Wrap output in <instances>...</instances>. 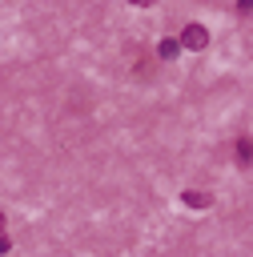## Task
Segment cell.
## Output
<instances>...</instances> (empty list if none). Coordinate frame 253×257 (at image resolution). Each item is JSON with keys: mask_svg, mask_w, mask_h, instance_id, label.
<instances>
[{"mask_svg": "<svg viewBox=\"0 0 253 257\" xmlns=\"http://www.w3.org/2000/svg\"><path fill=\"white\" fill-rule=\"evenodd\" d=\"M181 44H185V48H193V52H201V48L209 44V28H205V24H197V20H193V24H185V28H181Z\"/></svg>", "mask_w": 253, "mask_h": 257, "instance_id": "6da1fadb", "label": "cell"}, {"mask_svg": "<svg viewBox=\"0 0 253 257\" xmlns=\"http://www.w3.org/2000/svg\"><path fill=\"white\" fill-rule=\"evenodd\" d=\"M181 48H185V44H181V36H169V40H161V44H157V56H161V60H173Z\"/></svg>", "mask_w": 253, "mask_h": 257, "instance_id": "7a4b0ae2", "label": "cell"}, {"mask_svg": "<svg viewBox=\"0 0 253 257\" xmlns=\"http://www.w3.org/2000/svg\"><path fill=\"white\" fill-rule=\"evenodd\" d=\"M181 201H185L189 209H205V205H209V193H201V189H185Z\"/></svg>", "mask_w": 253, "mask_h": 257, "instance_id": "3957f363", "label": "cell"}, {"mask_svg": "<svg viewBox=\"0 0 253 257\" xmlns=\"http://www.w3.org/2000/svg\"><path fill=\"white\" fill-rule=\"evenodd\" d=\"M237 161H241V165L253 161V141H241V145H237Z\"/></svg>", "mask_w": 253, "mask_h": 257, "instance_id": "277c9868", "label": "cell"}]
</instances>
